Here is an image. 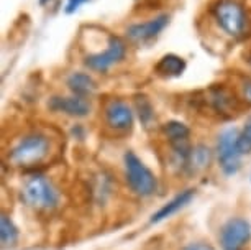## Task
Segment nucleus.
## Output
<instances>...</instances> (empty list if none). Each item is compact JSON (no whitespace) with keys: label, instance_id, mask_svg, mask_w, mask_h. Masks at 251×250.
I'll list each match as a JSON object with an SVG mask.
<instances>
[{"label":"nucleus","instance_id":"39448f33","mask_svg":"<svg viewBox=\"0 0 251 250\" xmlns=\"http://www.w3.org/2000/svg\"><path fill=\"white\" fill-rule=\"evenodd\" d=\"M126 56V43L120 36H110L107 41V46L99 53L87 55L84 59V64L91 71L96 73H107L108 69L122 63Z\"/></svg>","mask_w":251,"mask_h":250},{"label":"nucleus","instance_id":"1a4fd4ad","mask_svg":"<svg viewBox=\"0 0 251 250\" xmlns=\"http://www.w3.org/2000/svg\"><path fill=\"white\" fill-rule=\"evenodd\" d=\"M103 117L108 129L113 132H128L133 127V112L130 106L122 99H110L105 104L103 109Z\"/></svg>","mask_w":251,"mask_h":250},{"label":"nucleus","instance_id":"423d86ee","mask_svg":"<svg viewBox=\"0 0 251 250\" xmlns=\"http://www.w3.org/2000/svg\"><path fill=\"white\" fill-rule=\"evenodd\" d=\"M238 135L236 129H226L219 135L217 141V155H219L220 168L225 174H235L240 169L241 153L238 150Z\"/></svg>","mask_w":251,"mask_h":250},{"label":"nucleus","instance_id":"f8f14e48","mask_svg":"<svg viewBox=\"0 0 251 250\" xmlns=\"http://www.w3.org/2000/svg\"><path fill=\"white\" fill-rule=\"evenodd\" d=\"M66 83H68L69 91L73 92L74 96H80V97L92 96L97 87L92 76H89L87 73H80V71H75V73L71 74Z\"/></svg>","mask_w":251,"mask_h":250},{"label":"nucleus","instance_id":"4be33fe9","mask_svg":"<svg viewBox=\"0 0 251 250\" xmlns=\"http://www.w3.org/2000/svg\"><path fill=\"white\" fill-rule=\"evenodd\" d=\"M243 97H245L246 102L251 104V81L243 84Z\"/></svg>","mask_w":251,"mask_h":250},{"label":"nucleus","instance_id":"f3484780","mask_svg":"<svg viewBox=\"0 0 251 250\" xmlns=\"http://www.w3.org/2000/svg\"><path fill=\"white\" fill-rule=\"evenodd\" d=\"M0 239H2L3 249L13 247L18 240V229L7 214H2V219H0Z\"/></svg>","mask_w":251,"mask_h":250},{"label":"nucleus","instance_id":"9b49d317","mask_svg":"<svg viewBox=\"0 0 251 250\" xmlns=\"http://www.w3.org/2000/svg\"><path fill=\"white\" fill-rule=\"evenodd\" d=\"M161 78H177L186 71V61L177 55H164L154 66Z\"/></svg>","mask_w":251,"mask_h":250},{"label":"nucleus","instance_id":"4468645a","mask_svg":"<svg viewBox=\"0 0 251 250\" xmlns=\"http://www.w3.org/2000/svg\"><path fill=\"white\" fill-rule=\"evenodd\" d=\"M208 101H210V106L214 107V111L219 112V114H231V111H235L236 107L235 97L224 87L210 89Z\"/></svg>","mask_w":251,"mask_h":250},{"label":"nucleus","instance_id":"9d476101","mask_svg":"<svg viewBox=\"0 0 251 250\" xmlns=\"http://www.w3.org/2000/svg\"><path fill=\"white\" fill-rule=\"evenodd\" d=\"M48 106L53 112H59V114L69 117H79V119L91 114V102L87 101V97L74 96V94L69 97H61V96L51 97Z\"/></svg>","mask_w":251,"mask_h":250},{"label":"nucleus","instance_id":"20e7f679","mask_svg":"<svg viewBox=\"0 0 251 250\" xmlns=\"http://www.w3.org/2000/svg\"><path fill=\"white\" fill-rule=\"evenodd\" d=\"M123 163H125L126 183H128V186L135 194L141 197H148L158 191V180H156L153 171L133 152L125 153Z\"/></svg>","mask_w":251,"mask_h":250},{"label":"nucleus","instance_id":"412c9836","mask_svg":"<svg viewBox=\"0 0 251 250\" xmlns=\"http://www.w3.org/2000/svg\"><path fill=\"white\" fill-rule=\"evenodd\" d=\"M182 250H214V247L205 244V242H194V244L186 245Z\"/></svg>","mask_w":251,"mask_h":250},{"label":"nucleus","instance_id":"2eb2a0df","mask_svg":"<svg viewBox=\"0 0 251 250\" xmlns=\"http://www.w3.org/2000/svg\"><path fill=\"white\" fill-rule=\"evenodd\" d=\"M164 135L168 137L171 147H179V145H189V135H191V130L186 124L177 120H171L168 124H164L163 127Z\"/></svg>","mask_w":251,"mask_h":250},{"label":"nucleus","instance_id":"a211bd4d","mask_svg":"<svg viewBox=\"0 0 251 250\" xmlns=\"http://www.w3.org/2000/svg\"><path fill=\"white\" fill-rule=\"evenodd\" d=\"M135 109L138 112V117H140V120L143 122V125L148 127L150 122L153 120V117H154V109H153V106H151V102L148 101V97L136 96L135 97Z\"/></svg>","mask_w":251,"mask_h":250},{"label":"nucleus","instance_id":"6ab92c4d","mask_svg":"<svg viewBox=\"0 0 251 250\" xmlns=\"http://www.w3.org/2000/svg\"><path fill=\"white\" fill-rule=\"evenodd\" d=\"M238 150L243 155L251 153V120H248L243 127V130L240 132L238 135Z\"/></svg>","mask_w":251,"mask_h":250},{"label":"nucleus","instance_id":"dca6fc26","mask_svg":"<svg viewBox=\"0 0 251 250\" xmlns=\"http://www.w3.org/2000/svg\"><path fill=\"white\" fill-rule=\"evenodd\" d=\"M210 158H212V152L208 150L205 145H197V147H194L191 150V153H189V158L186 165H184V168L189 169L191 173H197L203 169L205 167H208V163H210Z\"/></svg>","mask_w":251,"mask_h":250},{"label":"nucleus","instance_id":"0eeeda50","mask_svg":"<svg viewBox=\"0 0 251 250\" xmlns=\"http://www.w3.org/2000/svg\"><path fill=\"white\" fill-rule=\"evenodd\" d=\"M251 240V225L246 219L233 218L222 227L220 245L224 250H243Z\"/></svg>","mask_w":251,"mask_h":250},{"label":"nucleus","instance_id":"f03ea898","mask_svg":"<svg viewBox=\"0 0 251 250\" xmlns=\"http://www.w3.org/2000/svg\"><path fill=\"white\" fill-rule=\"evenodd\" d=\"M214 18L220 30L233 40L243 38L248 31V13L236 0H219L214 7Z\"/></svg>","mask_w":251,"mask_h":250},{"label":"nucleus","instance_id":"5701e85b","mask_svg":"<svg viewBox=\"0 0 251 250\" xmlns=\"http://www.w3.org/2000/svg\"><path fill=\"white\" fill-rule=\"evenodd\" d=\"M48 2H50V0H40L41 5H45V3H48Z\"/></svg>","mask_w":251,"mask_h":250},{"label":"nucleus","instance_id":"7ed1b4c3","mask_svg":"<svg viewBox=\"0 0 251 250\" xmlns=\"http://www.w3.org/2000/svg\"><path fill=\"white\" fill-rule=\"evenodd\" d=\"M23 202L35 211H51L58 206L59 194L56 188L41 174L28 178L22 188Z\"/></svg>","mask_w":251,"mask_h":250},{"label":"nucleus","instance_id":"ddd939ff","mask_svg":"<svg viewBox=\"0 0 251 250\" xmlns=\"http://www.w3.org/2000/svg\"><path fill=\"white\" fill-rule=\"evenodd\" d=\"M192 197H194V190L182 191L181 194H177L176 197H174V199L169 201L168 204H164L163 207H161V209L156 212V214H153V218H151V222L156 224V222H161V221L171 218V216L176 214L179 209H182L184 206L189 204Z\"/></svg>","mask_w":251,"mask_h":250},{"label":"nucleus","instance_id":"f257e3e1","mask_svg":"<svg viewBox=\"0 0 251 250\" xmlns=\"http://www.w3.org/2000/svg\"><path fill=\"white\" fill-rule=\"evenodd\" d=\"M50 139L40 132L25 135L12 147L8 162L18 168H33L43 163L50 155Z\"/></svg>","mask_w":251,"mask_h":250},{"label":"nucleus","instance_id":"aec40b11","mask_svg":"<svg viewBox=\"0 0 251 250\" xmlns=\"http://www.w3.org/2000/svg\"><path fill=\"white\" fill-rule=\"evenodd\" d=\"M89 0H68V5H66V13H74L75 10H79L80 5L87 3Z\"/></svg>","mask_w":251,"mask_h":250},{"label":"nucleus","instance_id":"6e6552de","mask_svg":"<svg viewBox=\"0 0 251 250\" xmlns=\"http://www.w3.org/2000/svg\"><path fill=\"white\" fill-rule=\"evenodd\" d=\"M168 23H169L168 13L156 15L148 22L133 23V25L126 28V38L135 45H148L153 40L158 38L159 33L168 27Z\"/></svg>","mask_w":251,"mask_h":250}]
</instances>
